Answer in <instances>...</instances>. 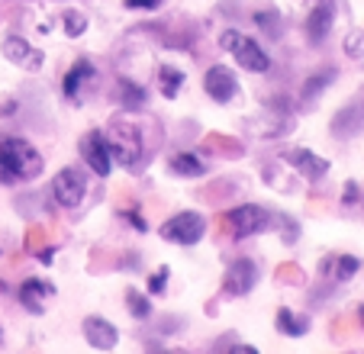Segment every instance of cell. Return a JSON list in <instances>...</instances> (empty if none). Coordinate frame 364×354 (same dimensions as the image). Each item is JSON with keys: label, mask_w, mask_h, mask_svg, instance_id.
I'll use <instances>...</instances> for the list:
<instances>
[{"label": "cell", "mask_w": 364, "mask_h": 354, "mask_svg": "<svg viewBox=\"0 0 364 354\" xmlns=\"http://www.w3.org/2000/svg\"><path fill=\"white\" fill-rule=\"evenodd\" d=\"M103 139H107V149H110L113 161L126 164V168H136L139 161H142V132H139V126L132 123V119H117V123L107 126V132H103Z\"/></svg>", "instance_id": "obj_2"}, {"label": "cell", "mask_w": 364, "mask_h": 354, "mask_svg": "<svg viewBox=\"0 0 364 354\" xmlns=\"http://www.w3.org/2000/svg\"><path fill=\"white\" fill-rule=\"evenodd\" d=\"M119 103H123V109L145 107V90L132 81H119Z\"/></svg>", "instance_id": "obj_21"}, {"label": "cell", "mask_w": 364, "mask_h": 354, "mask_svg": "<svg viewBox=\"0 0 364 354\" xmlns=\"http://www.w3.org/2000/svg\"><path fill=\"white\" fill-rule=\"evenodd\" d=\"M168 267H159V274H151L149 277V293L151 296H159V293H165V286H168Z\"/></svg>", "instance_id": "obj_25"}, {"label": "cell", "mask_w": 364, "mask_h": 354, "mask_svg": "<svg viewBox=\"0 0 364 354\" xmlns=\"http://www.w3.org/2000/svg\"><path fill=\"white\" fill-rule=\"evenodd\" d=\"M84 338H87V345L94 351H113L119 341V332L107 319H100V316H87L84 319Z\"/></svg>", "instance_id": "obj_12"}, {"label": "cell", "mask_w": 364, "mask_h": 354, "mask_svg": "<svg viewBox=\"0 0 364 354\" xmlns=\"http://www.w3.org/2000/svg\"><path fill=\"white\" fill-rule=\"evenodd\" d=\"M358 200H361V191H358L355 181H348V184H345V191H342V203H358Z\"/></svg>", "instance_id": "obj_28"}, {"label": "cell", "mask_w": 364, "mask_h": 354, "mask_svg": "<svg viewBox=\"0 0 364 354\" xmlns=\"http://www.w3.org/2000/svg\"><path fill=\"white\" fill-rule=\"evenodd\" d=\"M332 20H336V7H332V0H323L316 7L309 10L306 16V36L309 42H323L332 29Z\"/></svg>", "instance_id": "obj_13"}, {"label": "cell", "mask_w": 364, "mask_h": 354, "mask_svg": "<svg viewBox=\"0 0 364 354\" xmlns=\"http://www.w3.org/2000/svg\"><path fill=\"white\" fill-rule=\"evenodd\" d=\"M129 10H155L161 4V0H123Z\"/></svg>", "instance_id": "obj_29"}, {"label": "cell", "mask_w": 364, "mask_h": 354, "mask_svg": "<svg viewBox=\"0 0 364 354\" xmlns=\"http://www.w3.org/2000/svg\"><path fill=\"white\" fill-rule=\"evenodd\" d=\"M52 197H55V203H62L65 210L81 206L84 197H87V177H84V171L81 168L58 171L55 181H52Z\"/></svg>", "instance_id": "obj_6"}, {"label": "cell", "mask_w": 364, "mask_h": 354, "mask_svg": "<svg viewBox=\"0 0 364 354\" xmlns=\"http://www.w3.org/2000/svg\"><path fill=\"white\" fill-rule=\"evenodd\" d=\"M277 332L290 335V338H300L309 332V319L306 316H296L294 309H277Z\"/></svg>", "instance_id": "obj_16"}, {"label": "cell", "mask_w": 364, "mask_h": 354, "mask_svg": "<svg viewBox=\"0 0 364 354\" xmlns=\"http://www.w3.org/2000/svg\"><path fill=\"white\" fill-rule=\"evenodd\" d=\"M46 161L42 155L26 142V139H0V181L4 184H20V181H36L42 174Z\"/></svg>", "instance_id": "obj_1"}, {"label": "cell", "mask_w": 364, "mask_h": 354, "mask_svg": "<svg viewBox=\"0 0 364 354\" xmlns=\"http://www.w3.org/2000/svg\"><path fill=\"white\" fill-rule=\"evenodd\" d=\"M48 296H55V286L48 284V280H26V284L20 286V303L29 309V313L39 316L42 313V300H48Z\"/></svg>", "instance_id": "obj_14"}, {"label": "cell", "mask_w": 364, "mask_h": 354, "mask_svg": "<svg viewBox=\"0 0 364 354\" xmlns=\"http://www.w3.org/2000/svg\"><path fill=\"white\" fill-rule=\"evenodd\" d=\"M255 23H258L262 29H268L271 36H277V23H281V16H277L274 10H264V14L258 10V14H255Z\"/></svg>", "instance_id": "obj_24"}, {"label": "cell", "mask_w": 364, "mask_h": 354, "mask_svg": "<svg viewBox=\"0 0 364 354\" xmlns=\"http://www.w3.org/2000/svg\"><path fill=\"white\" fill-rule=\"evenodd\" d=\"M0 52H4V58H7L10 65H16V68H23V71H39L42 62H46V55L36 45H29V39H23V36H4Z\"/></svg>", "instance_id": "obj_7"}, {"label": "cell", "mask_w": 364, "mask_h": 354, "mask_svg": "<svg viewBox=\"0 0 364 354\" xmlns=\"http://www.w3.org/2000/svg\"><path fill=\"white\" fill-rule=\"evenodd\" d=\"M126 309H129L136 319H149V316H151V300L145 296V293L129 290V293H126Z\"/></svg>", "instance_id": "obj_22"}, {"label": "cell", "mask_w": 364, "mask_h": 354, "mask_svg": "<svg viewBox=\"0 0 364 354\" xmlns=\"http://www.w3.org/2000/svg\"><path fill=\"white\" fill-rule=\"evenodd\" d=\"M159 232H161V239L178 242V245H197V242L203 239V232H206V219L193 210H184V213H178V216L168 219Z\"/></svg>", "instance_id": "obj_5"}, {"label": "cell", "mask_w": 364, "mask_h": 354, "mask_svg": "<svg viewBox=\"0 0 364 354\" xmlns=\"http://www.w3.org/2000/svg\"><path fill=\"white\" fill-rule=\"evenodd\" d=\"M171 171L181 177H203L206 174L203 161H200L197 155H191V151H178V155L171 158Z\"/></svg>", "instance_id": "obj_18"}, {"label": "cell", "mask_w": 364, "mask_h": 354, "mask_svg": "<svg viewBox=\"0 0 364 354\" xmlns=\"http://www.w3.org/2000/svg\"><path fill=\"white\" fill-rule=\"evenodd\" d=\"M81 158L87 161V168L100 177H107L113 171V155H110V149H107V139H103L100 129H90L87 136L81 139Z\"/></svg>", "instance_id": "obj_8"}, {"label": "cell", "mask_w": 364, "mask_h": 354, "mask_svg": "<svg viewBox=\"0 0 364 354\" xmlns=\"http://www.w3.org/2000/svg\"><path fill=\"white\" fill-rule=\"evenodd\" d=\"M14 109H16V103H14V100H7L4 107H0V113H14Z\"/></svg>", "instance_id": "obj_31"}, {"label": "cell", "mask_w": 364, "mask_h": 354, "mask_svg": "<svg viewBox=\"0 0 364 354\" xmlns=\"http://www.w3.org/2000/svg\"><path fill=\"white\" fill-rule=\"evenodd\" d=\"M203 90L213 97L216 103H229L235 97V90H239V81H235V75L226 65H213V68L203 75Z\"/></svg>", "instance_id": "obj_11"}, {"label": "cell", "mask_w": 364, "mask_h": 354, "mask_svg": "<svg viewBox=\"0 0 364 354\" xmlns=\"http://www.w3.org/2000/svg\"><path fill=\"white\" fill-rule=\"evenodd\" d=\"M336 75H338L336 68H326V71H319V75L306 77V81H303V100H316V97L336 81Z\"/></svg>", "instance_id": "obj_19"}, {"label": "cell", "mask_w": 364, "mask_h": 354, "mask_svg": "<svg viewBox=\"0 0 364 354\" xmlns=\"http://www.w3.org/2000/svg\"><path fill=\"white\" fill-rule=\"evenodd\" d=\"M0 341H4V332H0Z\"/></svg>", "instance_id": "obj_34"}, {"label": "cell", "mask_w": 364, "mask_h": 354, "mask_svg": "<svg viewBox=\"0 0 364 354\" xmlns=\"http://www.w3.org/2000/svg\"><path fill=\"white\" fill-rule=\"evenodd\" d=\"M220 225L232 235V239H248V235H258V232H268L271 225V213L264 206H255V203H245V206H235L229 210L226 216H220Z\"/></svg>", "instance_id": "obj_4"}, {"label": "cell", "mask_w": 364, "mask_h": 354, "mask_svg": "<svg viewBox=\"0 0 364 354\" xmlns=\"http://www.w3.org/2000/svg\"><path fill=\"white\" fill-rule=\"evenodd\" d=\"M332 277L336 280H351L358 271H361V261L355 258V254H338V258H332Z\"/></svg>", "instance_id": "obj_20"}, {"label": "cell", "mask_w": 364, "mask_h": 354, "mask_svg": "<svg viewBox=\"0 0 364 354\" xmlns=\"http://www.w3.org/2000/svg\"><path fill=\"white\" fill-rule=\"evenodd\" d=\"M181 84H184V71L174 68V65H159V90L168 97V100L178 97Z\"/></svg>", "instance_id": "obj_17"}, {"label": "cell", "mask_w": 364, "mask_h": 354, "mask_svg": "<svg viewBox=\"0 0 364 354\" xmlns=\"http://www.w3.org/2000/svg\"><path fill=\"white\" fill-rule=\"evenodd\" d=\"M345 52L348 55H364V33H348V39H345Z\"/></svg>", "instance_id": "obj_26"}, {"label": "cell", "mask_w": 364, "mask_h": 354, "mask_svg": "<svg viewBox=\"0 0 364 354\" xmlns=\"http://www.w3.org/2000/svg\"><path fill=\"white\" fill-rule=\"evenodd\" d=\"M84 29H87V16H84V14H75V10H68V14H65V33H68L71 39H77Z\"/></svg>", "instance_id": "obj_23"}, {"label": "cell", "mask_w": 364, "mask_h": 354, "mask_svg": "<svg viewBox=\"0 0 364 354\" xmlns=\"http://www.w3.org/2000/svg\"><path fill=\"white\" fill-rule=\"evenodd\" d=\"M229 351H235V354H255L258 348H252V345H235V348H229Z\"/></svg>", "instance_id": "obj_30"}, {"label": "cell", "mask_w": 364, "mask_h": 354, "mask_svg": "<svg viewBox=\"0 0 364 354\" xmlns=\"http://www.w3.org/2000/svg\"><path fill=\"white\" fill-rule=\"evenodd\" d=\"M281 158L287 164H294V168L300 171L306 181H323V177L329 174V161H326V158H319V155H313L309 149H284Z\"/></svg>", "instance_id": "obj_10"}, {"label": "cell", "mask_w": 364, "mask_h": 354, "mask_svg": "<svg viewBox=\"0 0 364 354\" xmlns=\"http://www.w3.org/2000/svg\"><path fill=\"white\" fill-rule=\"evenodd\" d=\"M4 290H7V284H4V280H0V293H4Z\"/></svg>", "instance_id": "obj_33"}, {"label": "cell", "mask_w": 364, "mask_h": 354, "mask_svg": "<svg viewBox=\"0 0 364 354\" xmlns=\"http://www.w3.org/2000/svg\"><path fill=\"white\" fill-rule=\"evenodd\" d=\"M220 48L229 52L235 58V65H242L245 71H255V75H264L271 68V58L262 52V45L245 33H235V29H226L220 36Z\"/></svg>", "instance_id": "obj_3"}, {"label": "cell", "mask_w": 364, "mask_h": 354, "mask_svg": "<svg viewBox=\"0 0 364 354\" xmlns=\"http://www.w3.org/2000/svg\"><path fill=\"white\" fill-rule=\"evenodd\" d=\"M255 284H258V267H255V261L239 258L229 264L226 277H223V296H245V293H252Z\"/></svg>", "instance_id": "obj_9"}, {"label": "cell", "mask_w": 364, "mask_h": 354, "mask_svg": "<svg viewBox=\"0 0 364 354\" xmlns=\"http://www.w3.org/2000/svg\"><path fill=\"white\" fill-rule=\"evenodd\" d=\"M94 65L87 62V58H81V62H75L71 65V71L68 75H65V81H62V90H65V97H68V100H75L77 94H81L84 87H87L90 81H94Z\"/></svg>", "instance_id": "obj_15"}, {"label": "cell", "mask_w": 364, "mask_h": 354, "mask_svg": "<svg viewBox=\"0 0 364 354\" xmlns=\"http://www.w3.org/2000/svg\"><path fill=\"white\" fill-rule=\"evenodd\" d=\"M358 319H361V326H364V306H361V309H358Z\"/></svg>", "instance_id": "obj_32"}, {"label": "cell", "mask_w": 364, "mask_h": 354, "mask_svg": "<svg viewBox=\"0 0 364 354\" xmlns=\"http://www.w3.org/2000/svg\"><path fill=\"white\" fill-rule=\"evenodd\" d=\"M119 216H123L129 225H136L139 232H145V229H149V222H145V219H142V213H139V210H123V213H119Z\"/></svg>", "instance_id": "obj_27"}]
</instances>
